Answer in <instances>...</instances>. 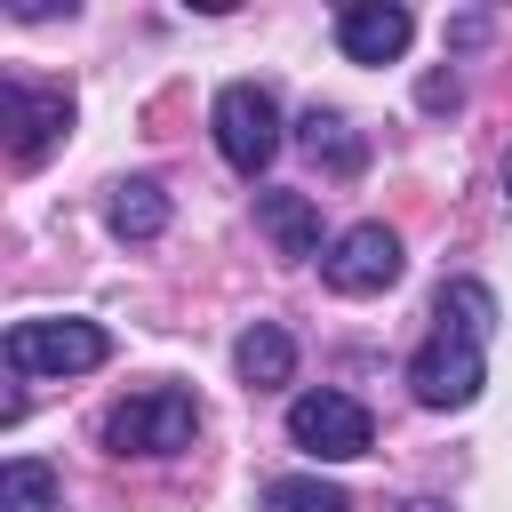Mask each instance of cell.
Here are the masks:
<instances>
[{
	"mask_svg": "<svg viewBox=\"0 0 512 512\" xmlns=\"http://www.w3.org/2000/svg\"><path fill=\"white\" fill-rule=\"evenodd\" d=\"M192 432H200V400L184 384H144L120 408H104L112 456H176V448H192Z\"/></svg>",
	"mask_w": 512,
	"mask_h": 512,
	"instance_id": "1",
	"label": "cell"
},
{
	"mask_svg": "<svg viewBox=\"0 0 512 512\" xmlns=\"http://www.w3.org/2000/svg\"><path fill=\"white\" fill-rule=\"evenodd\" d=\"M208 128H216V152H224L240 176H264V168L280 160V104H272L256 80H232V88H216V104H208Z\"/></svg>",
	"mask_w": 512,
	"mask_h": 512,
	"instance_id": "2",
	"label": "cell"
},
{
	"mask_svg": "<svg viewBox=\"0 0 512 512\" xmlns=\"http://www.w3.org/2000/svg\"><path fill=\"white\" fill-rule=\"evenodd\" d=\"M112 360V336L96 320H16L8 328V368L16 376H88Z\"/></svg>",
	"mask_w": 512,
	"mask_h": 512,
	"instance_id": "3",
	"label": "cell"
},
{
	"mask_svg": "<svg viewBox=\"0 0 512 512\" xmlns=\"http://www.w3.org/2000/svg\"><path fill=\"white\" fill-rule=\"evenodd\" d=\"M288 440L320 464H352V456L376 448V416L352 392H296L288 400Z\"/></svg>",
	"mask_w": 512,
	"mask_h": 512,
	"instance_id": "4",
	"label": "cell"
},
{
	"mask_svg": "<svg viewBox=\"0 0 512 512\" xmlns=\"http://www.w3.org/2000/svg\"><path fill=\"white\" fill-rule=\"evenodd\" d=\"M480 384H488V344H472V336L432 328V336L416 344V360H408V392H416L424 408H472Z\"/></svg>",
	"mask_w": 512,
	"mask_h": 512,
	"instance_id": "5",
	"label": "cell"
},
{
	"mask_svg": "<svg viewBox=\"0 0 512 512\" xmlns=\"http://www.w3.org/2000/svg\"><path fill=\"white\" fill-rule=\"evenodd\" d=\"M400 232L392 224H352V232H336L328 240V256H320V280L336 288V296H384L392 280H400Z\"/></svg>",
	"mask_w": 512,
	"mask_h": 512,
	"instance_id": "6",
	"label": "cell"
},
{
	"mask_svg": "<svg viewBox=\"0 0 512 512\" xmlns=\"http://www.w3.org/2000/svg\"><path fill=\"white\" fill-rule=\"evenodd\" d=\"M0 128H8L16 168H40L56 152V136L72 128V96L64 88H32V80H0Z\"/></svg>",
	"mask_w": 512,
	"mask_h": 512,
	"instance_id": "7",
	"label": "cell"
},
{
	"mask_svg": "<svg viewBox=\"0 0 512 512\" xmlns=\"http://www.w3.org/2000/svg\"><path fill=\"white\" fill-rule=\"evenodd\" d=\"M408 40H416V16L400 0H352V8H336V48L352 64H400Z\"/></svg>",
	"mask_w": 512,
	"mask_h": 512,
	"instance_id": "8",
	"label": "cell"
},
{
	"mask_svg": "<svg viewBox=\"0 0 512 512\" xmlns=\"http://www.w3.org/2000/svg\"><path fill=\"white\" fill-rule=\"evenodd\" d=\"M256 232L280 248V256H328L320 248V200L312 192H256Z\"/></svg>",
	"mask_w": 512,
	"mask_h": 512,
	"instance_id": "9",
	"label": "cell"
},
{
	"mask_svg": "<svg viewBox=\"0 0 512 512\" xmlns=\"http://www.w3.org/2000/svg\"><path fill=\"white\" fill-rule=\"evenodd\" d=\"M296 144H304V160L328 168V176H360V168H368V136H360L344 112H320V104H312V112L296 120Z\"/></svg>",
	"mask_w": 512,
	"mask_h": 512,
	"instance_id": "10",
	"label": "cell"
},
{
	"mask_svg": "<svg viewBox=\"0 0 512 512\" xmlns=\"http://www.w3.org/2000/svg\"><path fill=\"white\" fill-rule=\"evenodd\" d=\"M232 368H240V384H248V392L288 384V376H296V336H288L280 320H248V328H240V344H232Z\"/></svg>",
	"mask_w": 512,
	"mask_h": 512,
	"instance_id": "11",
	"label": "cell"
},
{
	"mask_svg": "<svg viewBox=\"0 0 512 512\" xmlns=\"http://www.w3.org/2000/svg\"><path fill=\"white\" fill-rule=\"evenodd\" d=\"M104 224H112V240H160L168 232V192L152 176H128V184H112Z\"/></svg>",
	"mask_w": 512,
	"mask_h": 512,
	"instance_id": "12",
	"label": "cell"
},
{
	"mask_svg": "<svg viewBox=\"0 0 512 512\" xmlns=\"http://www.w3.org/2000/svg\"><path fill=\"white\" fill-rule=\"evenodd\" d=\"M432 320H440L448 336H472V344H488L504 312H496V288H488V280H448V288L432 296Z\"/></svg>",
	"mask_w": 512,
	"mask_h": 512,
	"instance_id": "13",
	"label": "cell"
},
{
	"mask_svg": "<svg viewBox=\"0 0 512 512\" xmlns=\"http://www.w3.org/2000/svg\"><path fill=\"white\" fill-rule=\"evenodd\" d=\"M264 512H352V496L320 472H280V480H264Z\"/></svg>",
	"mask_w": 512,
	"mask_h": 512,
	"instance_id": "14",
	"label": "cell"
},
{
	"mask_svg": "<svg viewBox=\"0 0 512 512\" xmlns=\"http://www.w3.org/2000/svg\"><path fill=\"white\" fill-rule=\"evenodd\" d=\"M0 512H56V472L40 456H8L0 464Z\"/></svg>",
	"mask_w": 512,
	"mask_h": 512,
	"instance_id": "15",
	"label": "cell"
},
{
	"mask_svg": "<svg viewBox=\"0 0 512 512\" xmlns=\"http://www.w3.org/2000/svg\"><path fill=\"white\" fill-rule=\"evenodd\" d=\"M424 112H456V72H432L424 80Z\"/></svg>",
	"mask_w": 512,
	"mask_h": 512,
	"instance_id": "16",
	"label": "cell"
},
{
	"mask_svg": "<svg viewBox=\"0 0 512 512\" xmlns=\"http://www.w3.org/2000/svg\"><path fill=\"white\" fill-rule=\"evenodd\" d=\"M400 512H448V504H440V496H408Z\"/></svg>",
	"mask_w": 512,
	"mask_h": 512,
	"instance_id": "17",
	"label": "cell"
},
{
	"mask_svg": "<svg viewBox=\"0 0 512 512\" xmlns=\"http://www.w3.org/2000/svg\"><path fill=\"white\" fill-rule=\"evenodd\" d=\"M504 200H512V160H504Z\"/></svg>",
	"mask_w": 512,
	"mask_h": 512,
	"instance_id": "18",
	"label": "cell"
}]
</instances>
